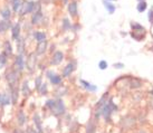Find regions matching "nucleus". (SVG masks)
Listing matches in <instances>:
<instances>
[{
    "instance_id": "obj_37",
    "label": "nucleus",
    "mask_w": 153,
    "mask_h": 133,
    "mask_svg": "<svg viewBox=\"0 0 153 133\" xmlns=\"http://www.w3.org/2000/svg\"><path fill=\"white\" fill-rule=\"evenodd\" d=\"M42 4H49V2H51L53 0H39Z\"/></svg>"
},
{
    "instance_id": "obj_33",
    "label": "nucleus",
    "mask_w": 153,
    "mask_h": 133,
    "mask_svg": "<svg viewBox=\"0 0 153 133\" xmlns=\"http://www.w3.org/2000/svg\"><path fill=\"white\" fill-rule=\"evenodd\" d=\"M107 62H105V60H101L100 63H98V67H100V69H102V71H104V69L107 68Z\"/></svg>"
},
{
    "instance_id": "obj_13",
    "label": "nucleus",
    "mask_w": 153,
    "mask_h": 133,
    "mask_svg": "<svg viewBox=\"0 0 153 133\" xmlns=\"http://www.w3.org/2000/svg\"><path fill=\"white\" fill-rule=\"evenodd\" d=\"M17 43V53L20 54V55H25L26 52V40L24 37H20V38L16 40Z\"/></svg>"
},
{
    "instance_id": "obj_5",
    "label": "nucleus",
    "mask_w": 153,
    "mask_h": 133,
    "mask_svg": "<svg viewBox=\"0 0 153 133\" xmlns=\"http://www.w3.org/2000/svg\"><path fill=\"white\" fill-rule=\"evenodd\" d=\"M13 67L16 71H18L19 73L22 72L26 67V60H25V57L24 55H20V54H18L16 56V58H15V63H13Z\"/></svg>"
},
{
    "instance_id": "obj_39",
    "label": "nucleus",
    "mask_w": 153,
    "mask_h": 133,
    "mask_svg": "<svg viewBox=\"0 0 153 133\" xmlns=\"http://www.w3.org/2000/svg\"><path fill=\"white\" fill-rule=\"evenodd\" d=\"M28 133H40V132H39V131H31V130H30Z\"/></svg>"
},
{
    "instance_id": "obj_40",
    "label": "nucleus",
    "mask_w": 153,
    "mask_h": 133,
    "mask_svg": "<svg viewBox=\"0 0 153 133\" xmlns=\"http://www.w3.org/2000/svg\"><path fill=\"white\" fill-rule=\"evenodd\" d=\"M60 1H63L64 4H68V0H60Z\"/></svg>"
},
{
    "instance_id": "obj_22",
    "label": "nucleus",
    "mask_w": 153,
    "mask_h": 133,
    "mask_svg": "<svg viewBox=\"0 0 153 133\" xmlns=\"http://www.w3.org/2000/svg\"><path fill=\"white\" fill-rule=\"evenodd\" d=\"M103 4H104V7H105V9L107 10V13H114V11H115V6L111 1H108V0H103Z\"/></svg>"
},
{
    "instance_id": "obj_12",
    "label": "nucleus",
    "mask_w": 153,
    "mask_h": 133,
    "mask_svg": "<svg viewBox=\"0 0 153 133\" xmlns=\"http://www.w3.org/2000/svg\"><path fill=\"white\" fill-rule=\"evenodd\" d=\"M68 13L72 16V18H75L78 16V4H77V2L75 0L71 1L68 4Z\"/></svg>"
},
{
    "instance_id": "obj_18",
    "label": "nucleus",
    "mask_w": 153,
    "mask_h": 133,
    "mask_svg": "<svg viewBox=\"0 0 153 133\" xmlns=\"http://www.w3.org/2000/svg\"><path fill=\"white\" fill-rule=\"evenodd\" d=\"M2 52L6 54V55L8 56H13V45H11V43L9 42V40H4V51Z\"/></svg>"
},
{
    "instance_id": "obj_36",
    "label": "nucleus",
    "mask_w": 153,
    "mask_h": 133,
    "mask_svg": "<svg viewBox=\"0 0 153 133\" xmlns=\"http://www.w3.org/2000/svg\"><path fill=\"white\" fill-rule=\"evenodd\" d=\"M149 19L151 22H153V8L150 10V15H149Z\"/></svg>"
},
{
    "instance_id": "obj_29",
    "label": "nucleus",
    "mask_w": 153,
    "mask_h": 133,
    "mask_svg": "<svg viewBox=\"0 0 153 133\" xmlns=\"http://www.w3.org/2000/svg\"><path fill=\"white\" fill-rule=\"evenodd\" d=\"M47 92H48V85H47L46 83H43V84H42V86L39 87L38 93L40 95H46Z\"/></svg>"
},
{
    "instance_id": "obj_25",
    "label": "nucleus",
    "mask_w": 153,
    "mask_h": 133,
    "mask_svg": "<svg viewBox=\"0 0 153 133\" xmlns=\"http://www.w3.org/2000/svg\"><path fill=\"white\" fill-rule=\"evenodd\" d=\"M49 80H51V83L53 85H59L62 83V76L57 75V74H54Z\"/></svg>"
},
{
    "instance_id": "obj_16",
    "label": "nucleus",
    "mask_w": 153,
    "mask_h": 133,
    "mask_svg": "<svg viewBox=\"0 0 153 133\" xmlns=\"http://www.w3.org/2000/svg\"><path fill=\"white\" fill-rule=\"evenodd\" d=\"M33 36H34V39L39 43V42H44V40H46L47 39V36H46V33L43 31V30H35L34 33H33Z\"/></svg>"
},
{
    "instance_id": "obj_23",
    "label": "nucleus",
    "mask_w": 153,
    "mask_h": 133,
    "mask_svg": "<svg viewBox=\"0 0 153 133\" xmlns=\"http://www.w3.org/2000/svg\"><path fill=\"white\" fill-rule=\"evenodd\" d=\"M22 94L24 95V97H28L30 94V88L28 85V81H25L22 85Z\"/></svg>"
},
{
    "instance_id": "obj_8",
    "label": "nucleus",
    "mask_w": 153,
    "mask_h": 133,
    "mask_svg": "<svg viewBox=\"0 0 153 133\" xmlns=\"http://www.w3.org/2000/svg\"><path fill=\"white\" fill-rule=\"evenodd\" d=\"M64 60V54L63 52H59V51H57V52L53 53V55H51V65H59Z\"/></svg>"
},
{
    "instance_id": "obj_10",
    "label": "nucleus",
    "mask_w": 153,
    "mask_h": 133,
    "mask_svg": "<svg viewBox=\"0 0 153 133\" xmlns=\"http://www.w3.org/2000/svg\"><path fill=\"white\" fill-rule=\"evenodd\" d=\"M47 48H48V42L46 40H44V42H39L37 43V46L35 48V53H36V55H44L45 53H46Z\"/></svg>"
},
{
    "instance_id": "obj_45",
    "label": "nucleus",
    "mask_w": 153,
    "mask_h": 133,
    "mask_svg": "<svg viewBox=\"0 0 153 133\" xmlns=\"http://www.w3.org/2000/svg\"><path fill=\"white\" fill-rule=\"evenodd\" d=\"M140 133H145V132H144V131H141V132H140Z\"/></svg>"
},
{
    "instance_id": "obj_26",
    "label": "nucleus",
    "mask_w": 153,
    "mask_h": 133,
    "mask_svg": "<svg viewBox=\"0 0 153 133\" xmlns=\"http://www.w3.org/2000/svg\"><path fill=\"white\" fill-rule=\"evenodd\" d=\"M95 130H96V125L91 120L86 125V133H95Z\"/></svg>"
},
{
    "instance_id": "obj_31",
    "label": "nucleus",
    "mask_w": 153,
    "mask_h": 133,
    "mask_svg": "<svg viewBox=\"0 0 153 133\" xmlns=\"http://www.w3.org/2000/svg\"><path fill=\"white\" fill-rule=\"evenodd\" d=\"M42 84H43V77L42 76H37L36 80H35V88L38 91L39 87L42 86Z\"/></svg>"
},
{
    "instance_id": "obj_30",
    "label": "nucleus",
    "mask_w": 153,
    "mask_h": 133,
    "mask_svg": "<svg viewBox=\"0 0 153 133\" xmlns=\"http://www.w3.org/2000/svg\"><path fill=\"white\" fill-rule=\"evenodd\" d=\"M136 9H137V11L139 13H143L145 9H146V2L145 1H140V4H137V7H136Z\"/></svg>"
},
{
    "instance_id": "obj_9",
    "label": "nucleus",
    "mask_w": 153,
    "mask_h": 133,
    "mask_svg": "<svg viewBox=\"0 0 153 133\" xmlns=\"http://www.w3.org/2000/svg\"><path fill=\"white\" fill-rule=\"evenodd\" d=\"M13 13L11 10V7H9V6H4L0 9V16L2 19H6V20H11Z\"/></svg>"
},
{
    "instance_id": "obj_7",
    "label": "nucleus",
    "mask_w": 153,
    "mask_h": 133,
    "mask_svg": "<svg viewBox=\"0 0 153 133\" xmlns=\"http://www.w3.org/2000/svg\"><path fill=\"white\" fill-rule=\"evenodd\" d=\"M43 22H44L43 11H38V13H31V17H30V24H31L33 26H39Z\"/></svg>"
},
{
    "instance_id": "obj_24",
    "label": "nucleus",
    "mask_w": 153,
    "mask_h": 133,
    "mask_svg": "<svg viewBox=\"0 0 153 133\" xmlns=\"http://www.w3.org/2000/svg\"><path fill=\"white\" fill-rule=\"evenodd\" d=\"M34 123L36 125V128L38 129L39 132H42V121H40V116L38 113H35L34 114Z\"/></svg>"
},
{
    "instance_id": "obj_19",
    "label": "nucleus",
    "mask_w": 153,
    "mask_h": 133,
    "mask_svg": "<svg viewBox=\"0 0 153 133\" xmlns=\"http://www.w3.org/2000/svg\"><path fill=\"white\" fill-rule=\"evenodd\" d=\"M26 121H27V117L25 115V112L20 110V111L17 113V122L19 126H22V125L26 124Z\"/></svg>"
},
{
    "instance_id": "obj_21",
    "label": "nucleus",
    "mask_w": 153,
    "mask_h": 133,
    "mask_svg": "<svg viewBox=\"0 0 153 133\" xmlns=\"http://www.w3.org/2000/svg\"><path fill=\"white\" fill-rule=\"evenodd\" d=\"M11 103V97H10V94L8 93H4V94H1V104L0 105H2V106H7L9 104Z\"/></svg>"
},
{
    "instance_id": "obj_32",
    "label": "nucleus",
    "mask_w": 153,
    "mask_h": 133,
    "mask_svg": "<svg viewBox=\"0 0 153 133\" xmlns=\"http://www.w3.org/2000/svg\"><path fill=\"white\" fill-rule=\"evenodd\" d=\"M63 28H64L65 30H68L72 28V24L69 22L68 18H64V19H63Z\"/></svg>"
},
{
    "instance_id": "obj_47",
    "label": "nucleus",
    "mask_w": 153,
    "mask_h": 133,
    "mask_svg": "<svg viewBox=\"0 0 153 133\" xmlns=\"http://www.w3.org/2000/svg\"><path fill=\"white\" fill-rule=\"evenodd\" d=\"M139 1H142V0H139Z\"/></svg>"
},
{
    "instance_id": "obj_44",
    "label": "nucleus",
    "mask_w": 153,
    "mask_h": 133,
    "mask_svg": "<svg viewBox=\"0 0 153 133\" xmlns=\"http://www.w3.org/2000/svg\"><path fill=\"white\" fill-rule=\"evenodd\" d=\"M151 107H153V101L151 102Z\"/></svg>"
},
{
    "instance_id": "obj_41",
    "label": "nucleus",
    "mask_w": 153,
    "mask_h": 133,
    "mask_svg": "<svg viewBox=\"0 0 153 133\" xmlns=\"http://www.w3.org/2000/svg\"><path fill=\"white\" fill-rule=\"evenodd\" d=\"M15 133H22V132H20L19 130H16V131H15Z\"/></svg>"
},
{
    "instance_id": "obj_17",
    "label": "nucleus",
    "mask_w": 153,
    "mask_h": 133,
    "mask_svg": "<svg viewBox=\"0 0 153 133\" xmlns=\"http://www.w3.org/2000/svg\"><path fill=\"white\" fill-rule=\"evenodd\" d=\"M79 83H81V85L83 86L84 88H86V90L89 91V92H96V90H97V86L92 84V83H89V82L85 81V80H81Z\"/></svg>"
},
{
    "instance_id": "obj_14",
    "label": "nucleus",
    "mask_w": 153,
    "mask_h": 133,
    "mask_svg": "<svg viewBox=\"0 0 153 133\" xmlns=\"http://www.w3.org/2000/svg\"><path fill=\"white\" fill-rule=\"evenodd\" d=\"M75 68H76V64L75 63H68L64 67V69H63V76L64 77H68L69 75H72V73L75 71Z\"/></svg>"
},
{
    "instance_id": "obj_11",
    "label": "nucleus",
    "mask_w": 153,
    "mask_h": 133,
    "mask_svg": "<svg viewBox=\"0 0 153 133\" xmlns=\"http://www.w3.org/2000/svg\"><path fill=\"white\" fill-rule=\"evenodd\" d=\"M13 22L11 20H6V19H0V35L6 34L9 29H11Z\"/></svg>"
},
{
    "instance_id": "obj_6",
    "label": "nucleus",
    "mask_w": 153,
    "mask_h": 133,
    "mask_svg": "<svg viewBox=\"0 0 153 133\" xmlns=\"http://www.w3.org/2000/svg\"><path fill=\"white\" fill-rule=\"evenodd\" d=\"M20 37H22V22H17L11 27V38H13V40L16 42Z\"/></svg>"
},
{
    "instance_id": "obj_15",
    "label": "nucleus",
    "mask_w": 153,
    "mask_h": 133,
    "mask_svg": "<svg viewBox=\"0 0 153 133\" xmlns=\"http://www.w3.org/2000/svg\"><path fill=\"white\" fill-rule=\"evenodd\" d=\"M10 97H11V103L17 104L19 99V91L16 86H10Z\"/></svg>"
},
{
    "instance_id": "obj_3",
    "label": "nucleus",
    "mask_w": 153,
    "mask_h": 133,
    "mask_svg": "<svg viewBox=\"0 0 153 133\" xmlns=\"http://www.w3.org/2000/svg\"><path fill=\"white\" fill-rule=\"evenodd\" d=\"M36 64H37V55L35 52L29 53V55L27 57V60H26V66L29 72H34L35 68H36Z\"/></svg>"
},
{
    "instance_id": "obj_35",
    "label": "nucleus",
    "mask_w": 153,
    "mask_h": 133,
    "mask_svg": "<svg viewBox=\"0 0 153 133\" xmlns=\"http://www.w3.org/2000/svg\"><path fill=\"white\" fill-rule=\"evenodd\" d=\"M54 74H55V73H54V72H53V71H48V72H47V74H46V75H47V77H48V78H51V76H53V75H54Z\"/></svg>"
},
{
    "instance_id": "obj_4",
    "label": "nucleus",
    "mask_w": 153,
    "mask_h": 133,
    "mask_svg": "<svg viewBox=\"0 0 153 133\" xmlns=\"http://www.w3.org/2000/svg\"><path fill=\"white\" fill-rule=\"evenodd\" d=\"M18 71H16L15 68H11L10 71H8L6 73V81L8 82V84L10 86H15L16 83L18 81Z\"/></svg>"
},
{
    "instance_id": "obj_46",
    "label": "nucleus",
    "mask_w": 153,
    "mask_h": 133,
    "mask_svg": "<svg viewBox=\"0 0 153 133\" xmlns=\"http://www.w3.org/2000/svg\"><path fill=\"white\" fill-rule=\"evenodd\" d=\"M108 1H114V0H108Z\"/></svg>"
},
{
    "instance_id": "obj_27",
    "label": "nucleus",
    "mask_w": 153,
    "mask_h": 133,
    "mask_svg": "<svg viewBox=\"0 0 153 133\" xmlns=\"http://www.w3.org/2000/svg\"><path fill=\"white\" fill-rule=\"evenodd\" d=\"M7 63H8V56L2 52L1 54H0V67H4V66H6V65H7Z\"/></svg>"
},
{
    "instance_id": "obj_38",
    "label": "nucleus",
    "mask_w": 153,
    "mask_h": 133,
    "mask_svg": "<svg viewBox=\"0 0 153 133\" xmlns=\"http://www.w3.org/2000/svg\"><path fill=\"white\" fill-rule=\"evenodd\" d=\"M54 49H55V45H51V52H54Z\"/></svg>"
},
{
    "instance_id": "obj_20",
    "label": "nucleus",
    "mask_w": 153,
    "mask_h": 133,
    "mask_svg": "<svg viewBox=\"0 0 153 133\" xmlns=\"http://www.w3.org/2000/svg\"><path fill=\"white\" fill-rule=\"evenodd\" d=\"M22 0H13V2L10 4V7H11V10H13V13H18L19 9L22 7Z\"/></svg>"
},
{
    "instance_id": "obj_2",
    "label": "nucleus",
    "mask_w": 153,
    "mask_h": 133,
    "mask_svg": "<svg viewBox=\"0 0 153 133\" xmlns=\"http://www.w3.org/2000/svg\"><path fill=\"white\" fill-rule=\"evenodd\" d=\"M35 0H22V7L18 11L19 17H25L27 15H31L34 10Z\"/></svg>"
},
{
    "instance_id": "obj_48",
    "label": "nucleus",
    "mask_w": 153,
    "mask_h": 133,
    "mask_svg": "<svg viewBox=\"0 0 153 133\" xmlns=\"http://www.w3.org/2000/svg\"><path fill=\"white\" fill-rule=\"evenodd\" d=\"M152 94H153V92H152Z\"/></svg>"
},
{
    "instance_id": "obj_34",
    "label": "nucleus",
    "mask_w": 153,
    "mask_h": 133,
    "mask_svg": "<svg viewBox=\"0 0 153 133\" xmlns=\"http://www.w3.org/2000/svg\"><path fill=\"white\" fill-rule=\"evenodd\" d=\"M113 67H114V68H117V69H121L124 67V64L123 63H115V64L113 65Z\"/></svg>"
},
{
    "instance_id": "obj_1",
    "label": "nucleus",
    "mask_w": 153,
    "mask_h": 133,
    "mask_svg": "<svg viewBox=\"0 0 153 133\" xmlns=\"http://www.w3.org/2000/svg\"><path fill=\"white\" fill-rule=\"evenodd\" d=\"M46 106L57 116L64 114L66 110L64 102L62 100H48L46 102Z\"/></svg>"
},
{
    "instance_id": "obj_43",
    "label": "nucleus",
    "mask_w": 153,
    "mask_h": 133,
    "mask_svg": "<svg viewBox=\"0 0 153 133\" xmlns=\"http://www.w3.org/2000/svg\"><path fill=\"white\" fill-rule=\"evenodd\" d=\"M0 104H1V93H0Z\"/></svg>"
},
{
    "instance_id": "obj_42",
    "label": "nucleus",
    "mask_w": 153,
    "mask_h": 133,
    "mask_svg": "<svg viewBox=\"0 0 153 133\" xmlns=\"http://www.w3.org/2000/svg\"><path fill=\"white\" fill-rule=\"evenodd\" d=\"M13 0H7V2H9V4H11Z\"/></svg>"
},
{
    "instance_id": "obj_28",
    "label": "nucleus",
    "mask_w": 153,
    "mask_h": 133,
    "mask_svg": "<svg viewBox=\"0 0 153 133\" xmlns=\"http://www.w3.org/2000/svg\"><path fill=\"white\" fill-rule=\"evenodd\" d=\"M130 85H131L132 88H137V87H140L142 85V82L140 80H137V78H132Z\"/></svg>"
}]
</instances>
